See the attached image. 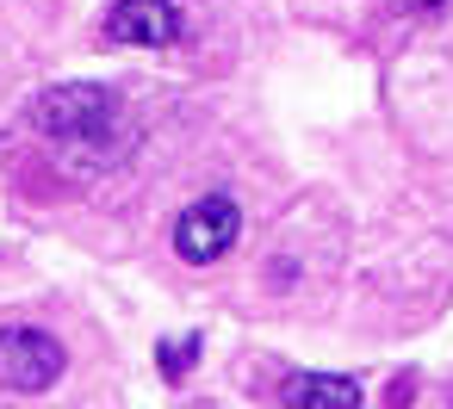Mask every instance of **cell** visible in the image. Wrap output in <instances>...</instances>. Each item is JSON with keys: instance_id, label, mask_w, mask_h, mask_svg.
I'll return each mask as SVG.
<instances>
[{"instance_id": "obj_5", "label": "cell", "mask_w": 453, "mask_h": 409, "mask_svg": "<svg viewBox=\"0 0 453 409\" xmlns=\"http://www.w3.org/2000/svg\"><path fill=\"white\" fill-rule=\"evenodd\" d=\"M286 409H360V384L342 372H292Z\"/></svg>"}, {"instance_id": "obj_6", "label": "cell", "mask_w": 453, "mask_h": 409, "mask_svg": "<svg viewBox=\"0 0 453 409\" xmlns=\"http://www.w3.org/2000/svg\"><path fill=\"white\" fill-rule=\"evenodd\" d=\"M193 360H199V341H162V372L168 378H180Z\"/></svg>"}, {"instance_id": "obj_7", "label": "cell", "mask_w": 453, "mask_h": 409, "mask_svg": "<svg viewBox=\"0 0 453 409\" xmlns=\"http://www.w3.org/2000/svg\"><path fill=\"white\" fill-rule=\"evenodd\" d=\"M410 13H434V7H447V0H403Z\"/></svg>"}, {"instance_id": "obj_1", "label": "cell", "mask_w": 453, "mask_h": 409, "mask_svg": "<svg viewBox=\"0 0 453 409\" xmlns=\"http://www.w3.org/2000/svg\"><path fill=\"white\" fill-rule=\"evenodd\" d=\"M32 125H38L57 149H69V155H81V149H94V143H119V137H125L119 100H112L106 87H81V81L38 94Z\"/></svg>"}, {"instance_id": "obj_3", "label": "cell", "mask_w": 453, "mask_h": 409, "mask_svg": "<svg viewBox=\"0 0 453 409\" xmlns=\"http://www.w3.org/2000/svg\"><path fill=\"white\" fill-rule=\"evenodd\" d=\"M63 341L44 329H0V390H19L38 397L63 378Z\"/></svg>"}, {"instance_id": "obj_4", "label": "cell", "mask_w": 453, "mask_h": 409, "mask_svg": "<svg viewBox=\"0 0 453 409\" xmlns=\"http://www.w3.org/2000/svg\"><path fill=\"white\" fill-rule=\"evenodd\" d=\"M106 38L137 44V50H168L180 38V13H174V0H112Z\"/></svg>"}, {"instance_id": "obj_2", "label": "cell", "mask_w": 453, "mask_h": 409, "mask_svg": "<svg viewBox=\"0 0 453 409\" xmlns=\"http://www.w3.org/2000/svg\"><path fill=\"white\" fill-rule=\"evenodd\" d=\"M236 236H242L236 199H230V193H205V199H193V205L180 211V223H174V254L193 261V267H211V261L230 254Z\"/></svg>"}]
</instances>
